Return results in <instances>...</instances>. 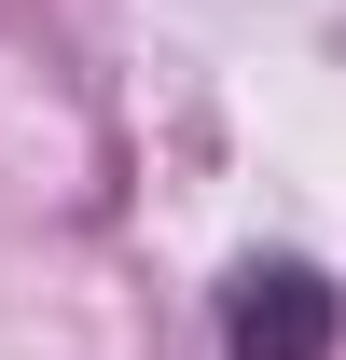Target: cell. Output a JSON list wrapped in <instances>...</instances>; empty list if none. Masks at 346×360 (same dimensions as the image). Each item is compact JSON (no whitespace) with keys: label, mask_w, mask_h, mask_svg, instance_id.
I'll return each instance as SVG.
<instances>
[{"label":"cell","mask_w":346,"mask_h":360,"mask_svg":"<svg viewBox=\"0 0 346 360\" xmlns=\"http://www.w3.org/2000/svg\"><path fill=\"white\" fill-rule=\"evenodd\" d=\"M346 347V291L319 264H236L222 277V360H333Z\"/></svg>","instance_id":"cell-1"}]
</instances>
